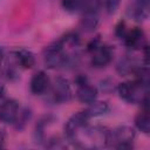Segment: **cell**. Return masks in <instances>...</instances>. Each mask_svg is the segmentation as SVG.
Returning a JSON list of instances; mask_svg holds the SVG:
<instances>
[{
	"mask_svg": "<svg viewBox=\"0 0 150 150\" xmlns=\"http://www.w3.org/2000/svg\"><path fill=\"white\" fill-rule=\"evenodd\" d=\"M90 52L93 53L91 63L95 67H104L112 59V50L109 46H105V45H100L98 43Z\"/></svg>",
	"mask_w": 150,
	"mask_h": 150,
	"instance_id": "obj_8",
	"label": "cell"
},
{
	"mask_svg": "<svg viewBox=\"0 0 150 150\" xmlns=\"http://www.w3.org/2000/svg\"><path fill=\"white\" fill-rule=\"evenodd\" d=\"M137 64L135 63L134 60L131 59H123L120 61L118 66H117V70L120 71V74H123V75H127V74H130V73H135V70L137 69Z\"/></svg>",
	"mask_w": 150,
	"mask_h": 150,
	"instance_id": "obj_16",
	"label": "cell"
},
{
	"mask_svg": "<svg viewBox=\"0 0 150 150\" xmlns=\"http://www.w3.org/2000/svg\"><path fill=\"white\" fill-rule=\"evenodd\" d=\"M4 94H5V89H4V87H2V86H0V100H2Z\"/></svg>",
	"mask_w": 150,
	"mask_h": 150,
	"instance_id": "obj_19",
	"label": "cell"
},
{
	"mask_svg": "<svg viewBox=\"0 0 150 150\" xmlns=\"http://www.w3.org/2000/svg\"><path fill=\"white\" fill-rule=\"evenodd\" d=\"M68 141L82 149H101L107 145L108 130L98 125L91 127L86 123L80 127Z\"/></svg>",
	"mask_w": 150,
	"mask_h": 150,
	"instance_id": "obj_1",
	"label": "cell"
},
{
	"mask_svg": "<svg viewBox=\"0 0 150 150\" xmlns=\"http://www.w3.org/2000/svg\"><path fill=\"white\" fill-rule=\"evenodd\" d=\"M101 4V0H80V12L82 14L97 13Z\"/></svg>",
	"mask_w": 150,
	"mask_h": 150,
	"instance_id": "obj_13",
	"label": "cell"
},
{
	"mask_svg": "<svg viewBox=\"0 0 150 150\" xmlns=\"http://www.w3.org/2000/svg\"><path fill=\"white\" fill-rule=\"evenodd\" d=\"M122 39L124 40L125 45L131 49H141L145 46L144 33L139 28H132L130 30H127Z\"/></svg>",
	"mask_w": 150,
	"mask_h": 150,
	"instance_id": "obj_9",
	"label": "cell"
},
{
	"mask_svg": "<svg viewBox=\"0 0 150 150\" xmlns=\"http://www.w3.org/2000/svg\"><path fill=\"white\" fill-rule=\"evenodd\" d=\"M14 56L16 62L22 67V68H32L35 63V57L34 55L26 49H18L14 52Z\"/></svg>",
	"mask_w": 150,
	"mask_h": 150,
	"instance_id": "obj_11",
	"label": "cell"
},
{
	"mask_svg": "<svg viewBox=\"0 0 150 150\" xmlns=\"http://www.w3.org/2000/svg\"><path fill=\"white\" fill-rule=\"evenodd\" d=\"M134 138H135V130L131 127L128 125L117 127L116 129L108 131L107 145L118 150L130 149L132 146Z\"/></svg>",
	"mask_w": 150,
	"mask_h": 150,
	"instance_id": "obj_2",
	"label": "cell"
},
{
	"mask_svg": "<svg viewBox=\"0 0 150 150\" xmlns=\"http://www.w3.org/2000/svg\"><path fill=\"white\" fill-rule=\"evenodd\" d=\"M150 0H130L128 6V15L135 21H144L149 16Z\"/></svg>",
	"mask_w": 150,
	"mask_h": 150,
	"instance_id": "obj_5",
	"label": "cell"
},
{
	"mask_svg": "<svg viewBox=\"0 0 150 150\" xmlns=\"http://www.w3.org/2000/svg\"><path fill=\"white\" fill-rule=\"evenodd\" d=\"M2 56H4V53H2V49L0 47V63H1V60H2Z\"/></svg>",
	"mask_w": 150,
	"mask_h": 150,
	"instance_id": "obj_20",
	"label": "cell"
},
{
	"mask_svg": "<svg viewBox=\"0 0 150 150\" xmlns=\"http://www.w3.org/2000/svg\"><path fill=\"white\" fill-rule=\"evenodd\" d=\"M77 98L82 103L90 104L91 102L96 101L97 97V89L88 83L86 77H81L77 80Z\"/></svg>",
	"mask_w": 150,
	"mask_h": 150,
	"instance_id": "obj_6",
	"label": "cell"
},
{
	"mask_svg": "<svg viewBox=\"0 0 150 150\" xmlns=\"http://www.w3.org/2000/svg\"><path fill=\"white\" fill-rule=\"evenodd\" d=\"M50 93V98L55 103H64L68 102L71 97V89L67 80L62 77H57L54 80L52 84H49L48 88Z\"/></svg>",
	"mask_w": 150,
	"mask_h": 150,
	"instance_id": "obj_4",
	"label": "cell"
},
{
	"mask_svg": "<svg viewBox=\"0 0 150 150\" xmlns=\"http://www.w3.org/2000/svg\"><path fill=\"white\" fill-rule=\"evenodd\" d=\"M20 108L16 101L14 100H5L0 104V121L4 123H14L18 115H19Z\"/></svg>",
	"mask_w": 150,
	"mask_h": 150,
	"instance_id": "obj_7",
	"label": "cell"
},
{
	"mask_svg": "<svg viewBox=\"0 0 150 150\" xmlns=\"http://www.w3.org/2000/svg\"><path fill=\"white\" fill-rule=\"evenodd\" d=\"M49 77L45 71H38L30 80V90L35 95H41L48 91L49 88Z\"/></svg>",
	"mask_w": 150,
	"mask_h": 150,
	"instance_id": "obj_10",
	"label": "cell"
},
{
	"mask_svg": "<svg viewBox=\"0 0 150 150\" xmlns=\"http://www.w3.org/2000/svg\"><path fill=\"white\" fill-rule=\"evenodd\" d=\"M120 4H121V0H104V6L109 14L115 13L117 11Z\"/></svg>",
	"mask_w": 150,
	"mask_h": 150,
	"instance_id": "obj_18",
	"label": "cell"
},
{
	"mask_svg": "<svg viewBox=\"0 0 150 150\" xmlns=\"http://www.w3.org/2000/svg\"><path fill=\"white\" fill-rule=\"evenodd\" d=\"M62 6L67 12L70 13L80 12V0H62Z\"/></svg>",
	"mask_w": 150,
	"mask_h": 150,
	"instance_id": "obj_17",
	"label": "cell"
},
{
	"mask_svg": "<svg viewBox=\"0 0 150 150\" xmlns=\"http://www.w3.org/2000/svg\"><path fill=\"white\" fill-rule=\"evenodd\" d=\"M98 23V15L97 13H88L83 14V18L81 20V26L86 32H91L96 28Z\"/></svg>",
	"mask_w": 150,
	"mask_h": 150,
	"instance_id": "obj_14",
	"label": "cell"
},
{
	"mask_svg": "<svg viewBox=\"0 0 150 150\" xmlns=\"http://www.w3.org/2000/svg\"><path fill=\"white\" fill-rule=\"evenodd\" d=\"M118 94L129 103H141L145 97H148V84L137 80L134 82H124L118 86Z\"/></svg>",
	"mask_w": 150,
	"mask_h": 150,
	"instance_id": "obj_3",
	"label": "cell"
},
{
	"mask_svg": "<svg viewBox=\"0 0 150 150\" xmlns=\"http://www.w3.org/2000/svg\"><path fill=\"white\" fill-rule=\"evenodd\" d=\"M108 110H109V105L107 104V102H96V101H94V102L90 103V105L83 112L88 118H91V117L102 116L105 112H108Z\"/></svg>",
	"mask_w": 150,
	"mask_h": 150,
	"instance_id": "obj_12",
	"label": "cell"
},
{
	"mask_svg": "<svg viewBox=\"0 0 150 150\" xmlns=\"http://www.w3.org/2000/svg\"><path fill=\"white\" fill-rule=\"evenodd\" d=\"M135 123H136V127L143 131L144 134H149L150 131V118H149V114H148V110L144 109V111L139 112L135 120Z\"/></svg>",
	"mask_w": 150,
	"mask_h": 150,
	"instance_id": "obj_15",
	"label": "cell"
}]
</instances>
